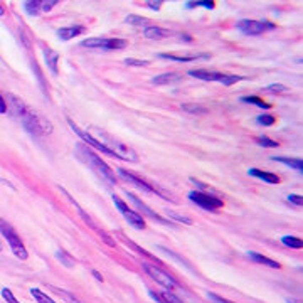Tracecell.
Instances as JSON below:
<instances>
[{"instance_id": "cell-45", "label": "cell", "mask_w": 303, "mask_h": 303, "mask_svg": "<svg viewBox=\"0 0 303 303\" xmlns=\"http://www.w3.org/2000/svg\"><path fill=\"white\" fill-rule=\"evenodd\" d=\"M190 182L197 187V190H199V192H200V190H208V189H209V187L206 185L204 182H200V180H197V179H190Z\"/></svg>"}, {"instance_id": "cell-49", "label": "cell", "mask_w": 303, "mask_h": 303, "mask_svg": "<svg viewBox=\"0 0 303 303\" xmlns=\"http://www.w3.org/2000/svg\"><path fill=\"white\" fill-rule=\"evenodd\" d=\"M180 39H182V41H190V37H189V36H182Z\"/></svg>"}, {"instance_id": "cell-32", "label": "cell", "mask_w": 303, "mask_h": 303, "mask_svg": "<svg viewBox=\"0 0 303 303\" xmlns=\"http://www.w3.org/2000/svg\"><path fill=\"white\" fill-rule=\"evenodd\" d=\"M185 7H187V9L204 7V9H209V11H213V9L216 7V4L211 2V0H200V2H185Z\"/></svg>"}, {"instance_id": "cell-23", "label": "cell", "mask_w": 303, "mask_h": 303, "mask_svg": "<svg viewBox=\"0 0 303 303\" xmlns=\"http://www.w3.org/2000/svg\"><path fill=\"white\" fill-rule=\"evenodd\" d=\"M248 258H249V259H253L254 263L264 264V266H269V268H275V269L281 268V264H280V263H276L275 259L266 258V256H263V254H259V253H251V251H249V253H248Z\"/></svg>"}, {"instance_id": "cell-41", "label": "cell", "mask_w": 303, "mask_h": 303, "mask_svg": "<svg viewBox=\"0 0 303 303\" xmlns=\"http://www.w3.org/2000/svg\"><path fill=\"white\" fill-rule=\"evenodd\" d=\"M54 6H57V0H44L41 2V12H49Z\"/></svg>"}, {"instance_id": "cell-26", "label": "cell", "mask_w": 303, "mask_h": 303, "mask_svg": "<svg viewBox=\"0 0 303 303\" xmlns=\"http://www.w3.org/2000/svg\"><path fill=\"white\" fill-rule=\"evenodd\" d=\"M56 259L61 264H64L66 268H74V264H76V259L71 256L67 251H64V249H57V251H56Z\"/></svg>"}, {"instance_id": "cell-9", "label": "cell", "mask_w": 303, "mask_h": 303, "mask_svg": "<svg viewBox=\"0 0 303 303\" xmlns=\"http://www.w3.org/2000/svg\"><path fill=\"white\" fill-rule=\"evenodd\" d=\"M67 123H69V127L73 128V132L81 138V142H84V143H88V145L94 147L98 152H103V153H107V155H110V157H115V158H117V155H115V153L110 150V148L105 145V143H101V140H98V138L91 137V133L84 132V130H81L78 125L73 122V120H67Z\"/></svg>"}, {"instance_id": "cell-29", "label": "cell", "mask_w": 303, "mask_h": 303, "mask_svg": "<svg viewBox=\"0 0 303 303\" xmlns=\"http://www.w3.org/2000/svg\"><path fill=\"white\" fill-rule=\"evenodd\" d=\"M31 295L37 303H56L54 300H51V298L47 296L44 291L37 290V288H31Z\"/></svg>"}, {"instance_id": "cell-31", "label": "cell", "mask_w": 303, "mask_h": 303, "mask_svg": "<svg viewBox=\"0 0 303 303\" xmlns=\"http://www.w3.org/2000/svg\"><path fill=\"white\" fill-rule=\"evenodd\" d=\"M184 112L190 113V115H206L208 113V108L200 107V105H182L180 107Z\"/></svg>"}, {"instance_id": "cell-7", "label": "cell", "mask_w": 303, "mask_h": 303, "mask_svg": "<svg viewBox=\"0 0 303 303\" xmlns=\"http://www.w3.org/2000/svg\"><path fill=\"white\" fill-rule=\"evenodd\" d=\"M143 269L148 273V276H150L153 281H157L158 285L163 286L165 290H175V288H180V285L174 280V278L158 266H153V264H150V263H143Z\"/></svg>"}, {"instance_id": "cell-37", "label": "cell", "mask_w": 303, "mask_h": 303, "mask_svg": "<svg viewBox=\"0 0 303 303\" xmlns=\"http://www.w3.org/2000/svg\"><path fill=\"white\" fill-rule=\"evenodd\" d=\"M127 22L132 24V26H145V24H147L145 19L140 17V16H127Z\"/></svg>"}, {"instance_id": "cell-40", "label": "cell", "mask_w": 303, "mask_h": 303, "mask_svg": "<svg viewBox=\"0 0 303 303\" xmlns=\"http://www.w3.org/2000/svg\"><path fill=\"white\" fill-rule=\"evenodd\" d=\"M266 93H283V91H286V88L283 84H269L264 88Z\"/></svg>"}, {"instance_id": "cell-11", "label": "cell", "mask_w": 303, "mask_h": 303, "mask_svg": "<svg viewBox=\"0 0 303 303\" xmlns=\"http://www.w3.org/2000/svg\"><path fill=\"white\" fill-rule=\"evenodd\" d=\"M118 175L123 177L125 180L130 182L132 185H135L137 189H140L142 192H145V194H158L160 195V189H157V187H153L150 182L140 179L137 174H133V172H128V170H123V168H118Z\"/></svg>"}, {"instance_id": "cell-34", "label": "cell", "mask_w": 303, "mask_h": 303, "mask_svg": "<svg viewBox=\"0 0 303 303\" xmlns=\"http://www.w3.org/2000/svg\"><path fill=\"white\" fill-rule=\"evenodd\" d=\"M167 218H170L172 221H177V223H184V224H192V219L190 218H185V216H180L177 213H172V211H167Z\"/></svg>"}, {"instance_id": "cell-18", "label": "cell", "mask_w": 303, "mask_h": 303, "mask_svg": "<svg viewBox=\"0 0 303 303\" xmlns=\"http://www.w3.org/2000/svg\"><path fill=\"white\" fill-rule=\"evenodd\" d=\"M184 76L179 74V73H163V74H158L155 78L152 79L153 84H158V86H165V84H174V83H179L182 81Z\"/></svg>"}, {"instance_id": "cell-1", "label": "cell", "mask_w": 303, "mask_h": 303, "mask_svg": "<svg viewBox=\"0 0 303 303\" xmlns=\"http://www.w3.org/2000/svg\"><path fill=\"white\" fill-rule=\"evenodd\" d=\"M76 150H78L81 160H83L86 165H88L91 170L99 177V179H103L105 182H108V184H112V185L117 184V175L113 174L112 168L105 163V160H101L94 152H91L89 148H86L83 143L76 145Z\"/></svg>"}, {"instance_id": "cell-27", "label": "cell", "mask_w": 303, "mask_h": 303, "mask_svg": "<svg viewBox=\"0 0 303 303\" xmlns=\"http://www.w3.org/2000/svg\"><path fill=\"white\" fill-rule=\"evenodd\" d=\"M22 7L29 16H39L41 14V0H26V2L22 4Z\"/></svg>"}, {"instance_id": "cell-19", "label": "cell", "mask_w": 303, "mask_h": 303, "mask_svg": "<svg viewBox=\"0 0 303 303\" xmlns=\"http://www.w3.org/2000/svg\"><path fill=\"white\" fill-rule=\"evenodd\" d=\"M248 175L256 177V179L266 182V184H280V177H278L276 174L263 172V170H259V168H249V170H248Z\"/></svg>"}, {"instance_id": "cell-42", "label": "cell", "mask_w": 303, "mask_h": 303, "mask_svg": "<svg viewBox=\"0 0 303 303\" xmlns=\"http://www.w3.org/2000/svg\"><path fill=\"white\" fill-rule=\"evenodd\" d=\"M288 202H291V204H295V206H300L303 204V197L301 195H298V194H290L288 195Z\"/></svg>"}, {"instance_id": "cell-14", "label": "cell", "mask_w": 303, "mask_h": 303, "mask_svg": "<svg viewBox=\"0 0 303 303\" xmlns=\"http://www.w3.org/2000/svg\"><path fill=\"white\" fill-rule=\"evenodd\" d=\"M127 195H128V199L132 200L133 204L137 206V208L140 209L143 214H147V216H148V218H152V219H157L158 223H162V224H165V226H174V224H172V223H168L167 219L160 218V216H158L157 213H153V211H152L150 208H148V206H145V204H143V202H142L140 199H137V197H135V195H132V194H127Z\"/></svg>"}, {"instance_id": "cell-4", "label": "cell", "mask_w": 303, "mask_h": 303, "mask_svg": "<svg viewBox=\"0 0 303 303\" xmlns=\"http://www.w3.org/2000/svg\"><path fill=\"white\" fill-rule=\"evenodd\" d=\"M99 137H101V140H103L101 143H105V145H107L110 150L117 155V158H122V160L133 162V163L138 162V155L133 148H130L128 145H125V143L117 140V138H113L112 135H108V133L99 132Z\"/></svg>"}, {"instance_id": "cell-46", "label": "cell", "mask_w": 303, "mask_h": 303, "mask_svg": "<svg viewBox=\"0 0 303 303\" xmlns=\"http://www.w3.org/2000/svg\"><path fill=\"white\" fill-rule=\"evenodd\" d=\"M7 113V103H6V98L0 93V115H6Z\"/></svg>"}, {"instance_id": "cell-28", "label": "cell", "mask_w": 303, "mask_h": 303, "mask_svg": "<svg viewBox=\"0 0 303 303\" xmlns=\"http://www.w3.org/2000/svg\"><path fill=\"white\" fill-rule=\"evenodd\" d=\"M281 243L285 244L286 248H291V249H301L303 248V241L300 238H295V236H283Z\"/></svg>"}, {"instance_id": "cell-5", "label": "cell", "mask_w": 303, "mask_h": 303, "mask_svg": "<svg viewBox=\"0 0 303 303\" xmlns=\"http://www.w3.org/2000/svg\"><path fill=\"white\" fill-rule=\"evenodd\" d=\"M81 46L88 47V49H125L128 46L127 39H120V37H89V39L81 41Z\"/></svg>"}, {"instance_id": "cell-17", "label": "cell", "mask_w": 303, "mask_h": 303, "mask_svg": "<svg viewBox=\"0 0 303 303\" xmlns=\"http://www.w3.org/2000/svg\"><path fill=\"white\" fill-rule=\"evenodd\" d=\"M86 29L83 26H67V27H61L57 29V37L61 41H69V39H74L78 37L79 34H83Z\"/></svg>"}, {"instance_id": "cell-47", "label": "cell", "mask_w": 303, "mask_h": 303, "mask_svg": "<svg viewBox=\"0 0 303 303\" xmlns=\"http://www.w3.org/2000/svg\"><path fill=\"white\" fill-rule=\"evenodd\" d=\"M91 273H93L94 278H96V280H98V281H103V276L99 275V271H96V269H93V271H91Z\"/></svg>"}, {"instance_id": "cell-13", "label": "cell", "mask_w": 303, "mask_h": 303, "mask_svg": "<svg viewBox=\"0 0 303 303\" xmlns=\"http://www.w3.org/2000/svg\"><path fill=\"white\" fill-rule=\"evenodd\" d=\"M42 54H44L46 66L49 67L52 76H57V73H59V54H57L56 51L49 49V47H44V49H42Z\"/></svg>"}, {"instance_id": "cell-43", "label": "cell", "mask_w": 303, "mask_h": 303, "mask_svg": "<svg viewBox=\"0 0 303 303\" xmlns=\"http://www.w3.org/2000/svg\"><path fill=\"white\" fill-rule=\"evenodd\" d=\"M208 296H209L214 303H234V301H231V300H226V298H223V296L216 295V293H208Z\"/></svg>"}, {"instance_id": "cell-16", "label": "cell", "mask_w": 303, "mask_h": 303, "mask_svg": "<svg viewBox=\"0 0 303 303\" xmlns=\"http://www.w3.org/2000/svg\"><path fill=\"white\" fill-rule=\"evenodd\" d=\"M192 78H199L202 81H218L221 83V79H223L224 73H218V71H204V69H192L187 73Z\"/></svg>"}, {"instance_id": "cell-30", "label": "cell", "mask_w": 303, "mask_h": 303, "mask_svg": "<svg viewBox=\"0 0 303 303\" xmlns=\"http://www.w3.org/2000/svg\"><path fill=\"white\" fill-rule=\"evenodd\" d=\"M241 101H244V103H248V105H256V107L263 108V110H269V105L266 101H263L261 98H258V96H244Z\"/></svg>"}, {"instance_id": "cell-10", "label": "cell", "mask_w": 303, "mask_h": 303, "mask_svg": "<svg viewBox=\"0 0 303 303\" xmlns=\"http://www.w3.org/2000/svg\"><path fill=\"white\" fill-rule=\"evenodd\" d=\"M276 26L273 22L266 21H251V19H243V21L238 22V29L246 36H258L268 29H275Z\"/></svg>"}, {"instance_id": "cell-15", "label": "cell", "mask_w": 303, "mask_h": 303, "mask_svg": "<svg viewBox=\"0 0 303 303\" xmlns=\"http://www.w3.org/2000/svg\"><path fill=\"white\" fill-rule=\"evenodd\" d=\"M57 189H59V190H61V192H62V194H64V195H67V199H69V202H71V204H73V206H74V209H76V211H78V213L81 214V218H83V219H84V223H86V224H88V226H89V228H91V229H94V231H96V233H98V231H99V228H98V226H96V224L93 223V219H91V218H89V216H88V214H86V213H84V211H83V208H81V206L78 204V202H76V200L73 199V195H71V194H69V192H67V190L64 189V187H61V185H59V187H57Z\"/></svg>"}, {"instance_id": "cell-50", "label": "cell", "mask_w": 303, "mask_h": 303, "mask_svg": "<svg viewBox=\"0 0 303 303\" xmlns=\"http://www.w3.org/2000/svg\"><path fill=\"white\" fill-rule=\"evenodd\" d=\"M2 249H4V244H2V241H0V253H2Z\"/></svg>"}, {"instance_id": "cell-22", "label": "cell", "mask_w": 303, "mask_h": 303, "mask_svg": "<svg viewBox=\"0 0 303 303\" xmlns=\"http://www.w3.org/2000/svg\"><path fill=\"white\" fill-rule=\"evenodd\" d=\"M143 36L148 37V39H163V37H168L170 32L167 29H162V27H153V26H147L143 29Z\"/></svg>"}, {"instance_id": "cell-51", "label": "cell", "mask_w": 303, "mask_h": 303, "mask_svg": "<svg viewBox=\"0 0 303 303\" xmlns=\"http://www.w3.org/2000/svg\"><path fill=\"white\" fill-rule=\"evenodd\" d=\"M288 301H290V303H296L295 300H291V298H288Z\"/></svg>"}, {"instance_id": "cell-44", "label": "cell", "mask_w": 303, "mask_h": 303, "mask_svg": "<svg viewBox=\"0 0 303 303\" xmlns=\"http://www.w3.org/2000/svg\"><path fill=\"white\" fill-rule=\"evenodd\" d=\"M145 6H147V7H150L152 11H160L162 2H160V0H155V2H152V0H147V2H145Z\"/></svg>"}, {"instance_id": "cell-6", "label": "cell", "mask_w": 303, "mask_h": 303, "mask_svg": "<svg viewBox=\"0 0 303 303\" xmlns=\"http://www.w3.org/2000/svg\"><path fill=\"white\" fill-rule=\"evenodd\" d=\"M112 199H113V204L117 206V209L122 213V216L125 219H127V223L132 226V228H135V229H138V231H142V229H145L147 228V223H145V219L142 218L140 214L137 213L133 208L130 209L127 204L123 202V199L122 197H118L117 194H113L112 195Z\"/></svg>"}, {"instance_id": "cell-39", "label": "cell", "mask_w": 303, "mask_h": 303, "mask_svg": "<svg viewBox=\"0 0 303 303\" xmlns=\"http://www.w3.org/2000/svg\"><path fill=\"white\" fill-rule=\"evenodd\" d=\"M125 64H127V66H140V67H143V66H148V61L133 59V57H127V59H125Z\"/></svg>"}, {"instance_id": "cell-24", "label": "cell", "mask_w": 303, "mask_h": 303, "mask_svg": "<svg viewBox=\"0 0 303 303\" xmlns=\"http://www.w3.org/2000/svg\"><path fill=\"white\" fill-rule=\"evenodd\" d=\"M49 290H51L52 293H56V295L59 296V298H62V300H64L66 303H83L78 296H74L73 293H69L67 290H62V288H59V286L51 285Z\"/></svg>"}, {"instance_id": "cell-36", "label": "cell", "mask_w": 303, "mask_h": 303, "mask_svg": "<svg viewBox=\"0 0 303 303\" xmlns=\"http://www.w3.org/2000/svg\"><path fill=\"white\" fill-rule=\"evenodd\" d=\"M2 298L6 300L7 303H21L16 298V295L12 293V290H9V288H2Z\"/></svg>"}, {"instance_id": "cell-8", "label": "cell", "mask_w": 303, "mask_h": 303, "mask_svg": "<svg viewBox=\"0 0 303 303\" xmlns=\"http://www.w3.org/2000/svg\"><path fill=\"white\" fill-rule=\"evenodd\" d=\"M189 199L206 211H218L224 206L223 199H219V197H216V195L204 194V192H199V190H190Z\"/></svg>"}, {"instance_id": "cell-12", "label": "cell", "mask_w": 303, "mask_h": 303, "mask_svg": "<svg viewBox=\"0 0 303 303\" xmlns=\"http://www.w3.org/2000/svg\"><path fill=\"white\" fill-rule=\"evenodd\" d=\"M6 103H7V110L11 108V113L14 115V117L22 118L24 115L27 113V108H26V105H24V101L16 94H7Z\"/></svg>"}, {"instance_id": "cell-48", "label": "cell", "mask_w": 303, "mask_h": 303, "mask_svg": "<svg viewBox=\"0 0 303 303\" xmlns=\"http://www.w3.org/2000/svg\"><path fill=\"white\" fill-rule=\"evenodd\" d=\"M4 14H6V9H4V6H2V4H0V17H2Z\"/></svg>"}, {"instance_id": "cell-33", "label": "cell", "mask_w": 303, "mask_h": 303, "mask_svg": "<svg viewBox=\"0 0 303 303\" xmlns=\"http://www.w3.org/2000/svg\"><path fill=\"white\" fill-rule=\"evenodd\" d=\"M241 79H243L241 76L224 73L223 79H221V84H224V86H233V84H236V83H238V81H241Z\"/></svg>"}, {"instance_id": "cell-35", "label": "cell", "mask_w": 303, "mask_h": 303, "mask_svg": "<svg viewBox=\"0 0 303 303\" xmlns=\"http://www.w3.org/2000/svg\"><path fill=\"white\" fill-rule=\"evenodd\" d=\"M258 145H261V147H280V143L271 140V138H268L266 135H259V137H258Z\"/></svg>"}, {"instance_id": "cell-2", "label": "cell", "mask_w": 303, "mask_h": 303, "mask_svg": "<svg viewBox=\"0 0 303 303\" xmlns=\"http://www.w3.org/2000/svg\"><path fill=\"white\" fill-rule=\"evenodd\" d=\"M0 234L6 238V241L9 243V246H11L12 253L16 254V258L26 261V259L29 258V253H27L26 246H24L21 236H19L17 231L14 229V226H11V223L4 221L2 218H0Z\"/></svg>"}, {"instance_id": "cell-25", "label": "cell", "mask_w": 303, "mask_h": 303, "mask_svg": "<svg viewBox=\"0 0 303 303\" xmlns=\"http://www.w3.org/2000/svg\"><path fill=\"white\" fill-rule=\"evenodd\" d=\"M275 162H280V163H285L286 167L290 168H295L298 172H303V160L301 158H288V157H273Z\"/></svg>"}, {"instance_id": "cell-21", "label": "cell", "mask_w": 303, "mask_h": 303, "mask_svg": "<svg viewBox=\"0 0 303 303\" xmlns=\"http://www.w3.org/2000/svg\"><path fill=\"white\" fill-rule=\"evenodd\" d=\"M157 303H184L179 296H175L172 291H150L148 293Z\"/></svg>"}, {"instance_id": "cell-38", "label": "cell", "mask_w": 303, "mask_h": 303, "mask_svg": "<svg viewBox=\"0 0 303 303\" xmlns=\"http://www.w3.org/2000/svg\"><path fill=\"white\" fill-rule=\"evenodd\" d=\"M258 123L263 125V127H271V125L275 123V117H271V115H261V117H258Z\"/></svg>"}, {"instance_id": "cell-20", "label": "cell", "mask_w": 303, "mask_h": 303, "mask_svg": "<svg viewBox=\"0 0 303 303\" xmlns=\"http://www.w3.org/2000/svg\"><path fill=\"white\" fill-rule=\"evenodd\" d=\"M158 57L168 61H177V62H190V61H199V59H209L211 54H195V56H177V54H167V52H162L158 54Z\"/></svg>"}, {"instance_id": "cell-3", "label": "cell", "mask_w": 303, "mask_h": 303, "mask_svg": "<svg viewBox=\"0 0 303 303\" xmlns=\"http://www.w3.org/2000/svg\"><path fill=\"white\" fill-rule=\"evenodd\" d=\"M21 122L24 125V130L27 133L34 135V137H44V135H49L52 132V125L46 118H42L41 115L29 112V110L21 118Z\"/></svg>"}]
</instances>
